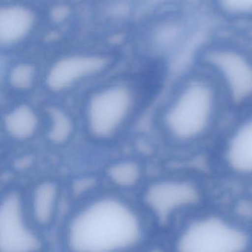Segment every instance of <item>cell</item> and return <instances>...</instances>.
<instances>
[{
    "label": "cell",
    "instance_id": "8fae6325",
    "mask_svg": "<svg viewBox=\"0 0 252 252\" xmlns=\"http://www.w3.org/2000/svg\"><path fill=\"white\" fill-rule=\"evenodd\" d=\"M191 25L186 14H177L162 22L153 35L156 48L164 54L178 52L191 36Z\"/></svg>",
    "mask_w": 252,
    "mask_h": 252
},
{
    "label": "cell",
    "instance_id": "4fadbf2b",
    "mask_svg": "<svg viewBox=\"0 0 252 252\" xmlns=\"http://www.w3.org/2000/svg\"><path fill=\"white\" fill-rule=\"evenodd\" d=\"M5 125L7 132L11 136L17 139H27L37 129V116L29 106L20 105L7 115Z\"/></svg>",
    "mask_w": 252,
    "mask_h": 252
},
{
    "label": "cell",
    "instance_id": "7a4b0ae2",
    "mask_svg": "<svg viewBox=\"0 0 252 252\" xmlns=\"http://www.w3.org/2000/svg\"><path fill=\"white\" fill-rule=\"evenodd\" d=\"M141 235L134 211L120 200L105 197L89 203L72 218L67 243L79 252H110L135 246Z\"/></svg>",
    "mask_w": 252,
    "mask_h": 252
},
{
    "label": "cell",
    "instance_id": "ba28073f",
    "mask_svg": "<svg viewBox=\"0 0 252 252\" xmlns=\"http://www.w3.org/2000/svg\"><path fill=\"white\" fill-rule=\"evenodd\" d=\"M39 241L28 227L20 197L10 194L0 208V248L2 252L36 250Z\"/></svg>",
    "mask_w": 252,
    "mask_h": 252
},
{
    "label": "cell",
    "instance_id": "9a60e30c",
    "mask_svg": "<svg viewBox=\"0 0 252 252\" xmlns=\"http://www.w3.org/2000/svg\"><path fill=\"white\" fill-rule=\"evenodd\" d=\"M50 116L51 119L50 139L56 143L64 142L72 133L73 125L71 120L64 112L56 109L51 110Z\"/></svg>",
    "mask_w": 252,
    "mask_h": 252
},
{
    "label": "cell",
    "instance_id": "5b68a950",
    "mask_svg": "<svg viewBox=\"0 0 252 252\" xmlns=\"http://www.w3.org/2000/svg\"><path fill=\"white\" fill-rule=\"evenodd\" d=\"M204 185L194 175L184 172L153 183L145 194L146 204L162 223L175 227L206 206Z\"/></svg>",
    "mask_w": 252,
    "mask_h": 252
},
{
    "label": "cell",
    "instance_id": "e0dca14e",
    "mask_svg": "<svg viewBox=\"0 0 252 252\" xmlns=\"http://www.w3.org/2000/svg\"><path fill=\"white\" fill-rule=\"evenodd\" d=\"M35 68L30 64H20L13 67L9 74V82L14 88L20 90L30 88L34 82Z\"/></svg>",
    "mask_w": 252,
    "mask_h": 252
},
{
    "label": "cell",
    "instance_id": "3957f363",
    "mask_svg": "<svg viewBox=\"0 0 252 252\" xmlns=\"http://www.w3.org/2000/svg\"><path fill=\"white\" fill-rule=\"evenodd\" d=\"M173 247L181 252L252 251V225L237 214L205 206L175 227Z\"/></svg>",
    "mask_w": 252,
    "mask_h": 252
},
{
    "label": "cell",
    "instance_id": "30bf717a",
    "mask_svg": "<svg viewBox=\"0 0 252 252\" xmlns=\"http://www.w3.org/2000/svg\"><path fill=\"white\" fill-rule=\"evenodd\" d=\"M34 23V15L29 8L20 5L2 8L0 12L1 44L11 46L21 42L29 34Z\"/></svg>",
    "mask_w": 252,
    "mask_h": 252
},
{
    "label": "cell",
    "instance_id": "6da1fadb",
    "mask_svg": "<svg viewBox=\"0 0 252 252\" xmlns=\"http://www.w3.org/2000/svg\"><path fill=\"white\" fill-rule=\"evenodd\" d=\"M231 108L218 82L197 67L180 79L162 107L160 135L175 151L191 154L216 141Z\"/></svg>",
    "mask_w": 252,
    "mask_h": 252
},
{
    "label": "cell",
    "instance_id": "5bb4252c",
    "mask_svg": "<svg viewBox=\"0 0 252 252\" xmlns=\"http://www.w3.org/2000/svg\"><path fill=\"white\" fill-rule=\"evenodd\" d=\"M215 12L235 23L252 21V0H210Z\"/></svg>",
    "mask_w": 252,
    "mask_h": 252
},
{
    "label": "cell",
    "instance_id": "7c38bea8",
    "mask_svg": "<svg viewBox=\"0 0 252 252\" xmlns=\"http://www.w3.org/2000/svg\"><path fill=\"white\" fill-rule=\"evenodd\" d=\"M32 199V210L35 220L39 225H48L52 220L57 209V185L52 182L42 183L36 187Z\"/></svg>",
    "mask_w": 252,
    "mask_h": 252
},
{
    "label": "cell",
    "instance_id": "2e32d148",
    "mask_svg": "<svg viewBox=\"0 0 252 252\" xmlns=\"http://www.w3.org/2000/svg\"><path fill=\"white\" fill-rule=\"evenodd\" d=\"M109 176L118 185L131 187L139 179L140 169L135 163L124 162L112 166L109 170Z\"/></svg>",
    "mask_w": 252,
    "mask_h": 252
},
{
    "label": "cell",
    "instance_id": "9c48e42d",
    "mask_svg": "<svg viewBox=\"0 0 252 252\" xmlns=\"http://www.w3.org/2000/svg\"><path fill=\"white\" fill-rule=\"evenodd\" d=\"M108 65L106 57L99 55H73L56 62L46 77L48 88L60 92L78 82L101 73Z\"/></svg>",
    "mask_w": 252,
    "mask_h": 252
},
{
    "label": "cell",
    "instance_id": "8992f818",
    "mask_svg": "<svg viewBox=\"0 0 252 252\" xmlns=\"http://www.w3.org/2000/svg\"><path fill=\"white\" fill-rule=\"evenodd\" d=\"M216 140L218 170L231 181L252 183V104L240 109Z\"/></svg>",
    "mask_w": 252,
    "mask_h": 252
},
{
    "label": "cell",
    "instance_id": "277c9868",
    "mask_svg": "<svg viewBox=\"0 0 252 252\" xmlns=\"http://www.w3.org/2000/svg\"><path fill=\"white\" fill-rule=\"evenodd\" d=\"M197 63L218 82L231 107L252 104V49L234 39H214L197 53Z\"/></svg>",
    "mask_w": 252,
    "mask_h": 252
},
{
    "label": "cell",
    "instance_id": "52a82bcc",
    "mask_svg": "<svg viewBox=\"0 0 252 252\" xmlns=\"http://www.w3.org/2000/svg\"><path fill=\"white\" fill-rule=\"evenodd\" d=\"M134 106L133 93L126 85H110L97 91L87 105L88 131L98 139L111 138L128 122Z\"/></svg>",
    "mask_w": 252,
    "mask_h": 252
}]
</instances>
